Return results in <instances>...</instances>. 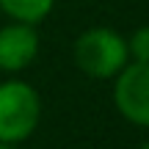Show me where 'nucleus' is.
<instances>
[{"label":"nucleus","instance_id":"1","mask_svg":"<svg viewBox=\"0 0 149 149\" xmlns=\"http://www.w3.org/2000/svg\"><path fill=\"white\" fill-rule=\"evenodd\" d=\"M39 94L28 83L11 80L0 86V141L17 144L28 138L39 124Z\"/></svg>","mask_w":149,"mask_h":149},{"label":"nucleus","instance_id":"2","mask_svg":"<svg viewBox=\"0 0 149 149\" xmlns=\"http://www.w3.org/2000/svg\"><path fill=\"white\" fill-rule=\"evenodd\" d=\"M74 61L91 77H111L127 61V42L108 28H91L74 44Z\"/></svg>","mask_w":149,"mask_h":149},{"label":"nucleus","instance_id":"3","mask_svg":"<svg viewBox=\"0 0 149 149\" xmlns=\"http://www.w3.org/2000/svg\"><path fill=\"white\" fill-rule=\"evenodd\" d=\"M116 105L130 122L144 124L149 122V69L144 61H133L130 66L119 69V83H116Z\"/></svg>","mask_w":149,"mask_h":149},{"label":"nucleus","instance_id":"4","mask_svg":"<svg viewBox=\"0 0 149 149\" xmlns=\"http://www.w3.org/2000/svg\"><path fill=\"white\" fill-rule=\"evenodd\" d=\"M39 53V36L33 25L14 22V25L0 28V69L17 72L25 69Z\"/></svg>","mask_w":149,"mask_h":149},{"label":"nucleus","instance_id":"5","mask_svg":"<svg viewBox=\"0 0 149 149\" xmlns=\"http://www.w3.org/2000/svg\"><path fill=\"white\" fill-rule=\"evenodd\" d=\"M0 8L17 22H42L53 8V0H0Z\"/></svg>","mask_w":149,"mask_h":149},{"label":"nucleus","instance_id":"6","mask_svg":"<svg viewBox=\"0 0 149 149\" xmlns=\"http://www.w3.org/2000/svg\"><path fill=\"white\" fill-rule=\"evenodd\" d=\"M127 53H133L135 61H144L146 64V58H149V31L146 28H138V31H135L133 42L127 44Z\"/></svg>","mask_w":149,"mask_h":149},{"label":"nucleus","instance_id":"7","mask_svg":"<svg viewBox=\"0 0 149 149\" xmlns=\"http://www.w3.org/2000/svg\"><path fill=\"white\" fill-rule=\"evenodd\" d=\"M0 149H11V146H8V144H3V141H0Z\"/></svg>","mask_w":149,"mask_h":149},{"label":"nucleus","instance_id":"8","mask_svg":"<svg viewBox=\"0 0 149 149\" xmlns=\"http://www.w3.org/2000/svg\"><path fill=\"white\" fill-rule=\"evenodd\" d=\"M141 149H149V146H146V144H144V146H141Z\"/></svg>","mask_w":149,"mask_h":149}]
</instances>
